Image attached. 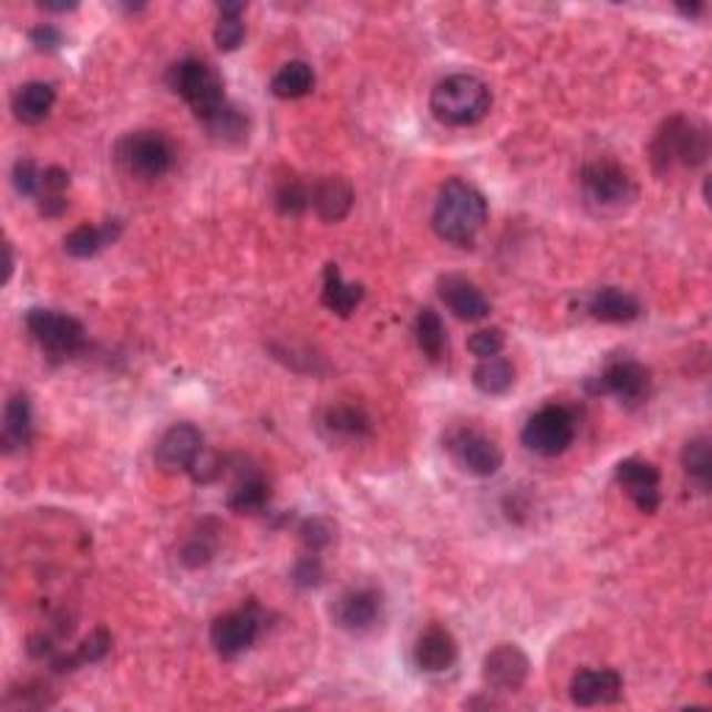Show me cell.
Here are the masks:
<instances>
[{"mask_svg": "<svg viewBox=\"0 0 712 712\" xmlns=\"http://www.w3.org/2000/svg\"><path fill=\"white\" fill-rule=\"evenodd\" d=\"M223 465H226V462H223L220 456L215 454V451L204 448V454L198 456V462L193 465L189 476H193V479L198 482V485H211V482L220 479V476H223Z\"/></svg>", "mask_w": 712, "mask_h": 712, "instance_id": "obj_41", "label": "cell"}, {"mask_svg": "<svg viewBox=\"0 0 712 712\" xmlns=\"http://www.w3.org/2000/svg\"><path fill=\"white\" fill-rule=\"evenodd\" d=\"M12 182H14V189H18L20 195H25V198H34V195H40L42 173H40V167L34 165V159L14 162Z\"/></svg>", "mask_w": 712, "mask_h": 712, "instance_id": "obj_40", "label": "cell"}, {"mask_svg": "<svg viewBox=\"0 0 712 712\" xmlns=\"http://www.w3.org/2000/svg\"><path fill=\"white\" fill-rule=\"evenodd\" d=\"M34 434V412H31V399L25 393H12L3 410V434H0V445L7 454L23 451L31 443Z\"/></svg>", "mask_w": 712, "mask_h": 712, "instance_id": "obj_22", "label": "cell"}, {"mask_svg": "<svg viewBox=\"0 0 712 712\" xmlns=\"http://www.w3.org/2000/svg\"><path fill=\"white\" fill-rule=\"evenodd\" d=\"M68 198L64 195H40V215L59 217L68 211Z\"/></svg>", "mask_w": 712, "mask_h": 712, "instance_id": "obj_44", "label": "cell"}, {"mask_svg": "<svg viewBox=\"0 0 712 712\" xmlns=\"http://www.w3.org/2000/svg\"><path fill=\"white\" fill-rule=\"evenodd\" d=\"M217 554V532H195L178 551V563L189 570H198L204 565H209Z\"/></svg>", "mask_w": 712, "mask_h": 712, "instance_id": "obj_35", "label": "cell"}, {"mask_svg": "<svg viewBox=\"0 0 712 712\" xmlns=\"http://www.w3.org/2000/svg\"><path fill=\"white\" fill-rule=\"evenodd\" d=\"M274 204L279 209V215L298 217L312 206V184L303 182L296 173L276 178L274 184Z\"/></svg>", "mask_w": 712, "mask_h": 712, "instance_id": "obj_31", "label": "cell"}, {"mask_svg": "<svg viewBox=\"0 0 712 712\" xmlns=\"http://www.w3.org/2000/svg\"><path fill=\"white\" fill-rule=\"evenodd\" d=\"M53 693L48 684L42 682H25L20 688H12L3 699V706L7 710H42V706L53 704Z\"/></svg>", "mask_w": 712, "mask_h": 712, "instance_id": "obj_36", "label": "cell"}, {"mask_svg": "<svg viewBox=\"0 0 712 712\" xmlns=\"http://www.w3.org/2000/svg\"><path fill=\"white\" fill-rule=\"evenodd\" d=\"M314 90V70L312 64L301 62H287L276 70V75L270 79V92L281 101H298V97H307L309 92Z\"/></svg>", "mask_w": 712, "mask_h": 712, "instance_id": "obj_29", "label": "cell"}, {"mask_svg": "<svg viewBox=\"0 0 712 712\" xmlns=\"http://www.w3.org/2000/svg\"><path fill=\"white\" fill-rule=\"evenodd\" d=\"M298 537H301V546L307 548L309 554H320L334 540V526L326 518H307L298 526Z\"/></svg>", "mask_w": 712, "mask_h": 712, "instance_id": "obj_37", "label": "cell"}, {"mask_svg": "<svg viewBox=\"0 0 712 712\" xmlns=\"http://www.w3.org/2000/svg\"><path fill=\"white\" fill-rule=\"evenodd\" d=\"M320 429L331 440H365L373 432V421L360 404H331L320 415Z\"/></svg>", "mask_w": 712, "mask_h": 712, "instance_id": "obj_21", "label": "cell"}, {"mask_svg": "<svg viewBox=\"0 0 712 712\" xmlns=\"http://www.w3.org/2000/svg\"><path fill=\"white\" fill-rule=\"evenodd\" d=\"M576 437V417L568 406L546 404L526 421L520 440L537 456H559Z\"/></svg>", "mask_w": 712, "mask_h": 712, "instance_id": "obj_10", "label": "cell"}, {"mask_svg": "<svg viewBox=\"0 0 712 712\" xmlns=\"http://www.w3.org/2000/svg\"><path fill=\"white\" fill-rule=\"evenodd\" d=\"M326 579L323 563H320L318 554H303L296 565H292V581L303 590H312V587H320Z\"/></svg>", "mask_w": 712, "mask_h": 712, "instance_id": "obj_39", "label": "cell"}, {"mask_svg": "<svg viewBox=\"0 0 712 712\" xmlns=\"http://www.w3.org/2000/svg\"><path fill=\"white\" fill-rule=\"evenodd\" d=\"M56 103V90L45 81H29L12 97V112L25 126H40Z\"/></svg>", "mask_w": 712, "mask_h": 712, "instance_id": "obj_26", "label": "cell"}, {"mask_svg": "<svg viewBox=\"0 0 712 712\" xmlns=\"http://www.w3.org/2000/svg\"><path fill=\"white\" fill-rule=\"evenodd\" d=\"M460 660V643L451 634V629L432 623L417 634L415 643V665L426 673H445Z\"/></svg>", "mask_w": 712, "mask_h": 712, "instance_id": "obj_17", "label": "cell"}, {"mask_svg": "<svg viewBox=\"0 0 712 712\" xmlns=\"http://www.w3.org/2000/svg\"><path fill=\"white\" fill-rule=\"evenodd\" d=\"M121 220H106L103 226H92V223H81L73 231L64 237V251L75 259H90L101 254L103 248L112 246L121 237Z\"/></svg>", "mask_w": 712, "mask_h": 712, "instance_id": "obj_25", "label": "cell"}, {"mask_svg": "<svg viewBox=\"0 0 712 712\" xmlns=\"http://www.w3.org/2000/svg\"><path fill=\"white\" fill-rule=\"evenodd\" d=\"M25 329L31 340L51 353L53 360H73L86 348V329L73 314L56 312V309H29L25 312Z\"/></svg>", "mask_w": 712, "mask_h": 712, "instance_id": "obj_7", "label": "cell"}, {"mask_svg": "<svg viewBox=\"0 0 712 712\" xmlns=\"http://www.w3.org/2000/svg\"><path fill=\"white\" fill-rule=\"evenodd\" d=\"M3 257H7V265H3V285H9V281H12V274H14V248H12V243H7V246H3Z\"/></svg>", "mask_w": 712, "mask_h": 712, "instance_id": "obj_45", "label": "cell"}, {"mask_svg": "<svg viewBox=\"0 0 712 712\" xmlns=\"http://www.w3.org/2000/svg\"><path fill=\"white\" fill-rule=\"evenodd\" d=\"M623 695V677L616 668H581L570 679V701L576 706H607Z\"/></svg>", "mask_w": 712, "mask_h": 712, "instance_id": "obj_16", "label": "cell"}, {"mask_svg": "<svg viewBox=\"0 0 712 712\" xmlns=\"http://www.w3.org/2000/svg\"><path fill=\"white\" fill-rule=\"evenodd\" d=\"M167 86L187 103L195 112L198 121L209 117L211 112L226 103V86L217 70L211 64L200 62V59H182V62L171 64L165 75Z\"/></svg>", "mask_w": 712, "mask_h": 712, "instance_id": "obj_5", "label": "cell"}, {"mask_svg": "<svg viewBox=\"0 0 712 712\" xmlns=\"http://www.w3.org/2000/svg\"><path fill=\"white\" fill-rule=\"evenodd\" d=\"M440 298H443L445 307L456 314L460 320H485L491 314V301H487L485 292L473 285L465 276L448 274L440 279L437 285Z\"/></svg>", "mask_w": 712, "mask_h": 712, "instance_id": "obj_18", "label": "cell"}, {"mask_svg": "<svg viewBox=\"0 0 712 712\" xmlns=\"http://www.w3.org/2000/svg\"><path fill=\"white\" fill-rule=\"evenodd\" d=\"M31 45H37L40 51H56L59 45H62V31L56 29V25H37V29H31Z\"/></svg>", "mask_w": 712, "mask_h": 712, "instance_id": "obj_43", "label": "cell"}, {"mask_svg": "<svg viewBox=\"0 0 712 712\" xmlns=\"http://www.w3.org/2000/svg\"><path fill=\"white\" fill-rule=\"evenodd\" d=\"M217 12H220V18L215 25V45L226 53L237 51L246 40V23H243L246 3H220Z\"/></svg>", "mask_w": 712, "mask_h": 712, "instance_id": "obj_34", "label": "cell"}, {"mask_svg": "<svg viewBox=\"0 0 712 712\" xmlns=\"http://www.w3.org/2000/svg\"><path fill=\"white\" fill-rule=\"evenodd\" d=\"M504 345H507V337H504V331L498 329V326L479 329L467 340V351H471L476 360H493V357H498V353L504 351Z\"/></svg>", "mask_w": 712, "mask_h": 712, "instance_id": "obj_38", "label": "cell"}, {"mask_svg": "<svg viewBox=\"0 0 712 712\" xmlns=\"http://www.w3.org/2000/svg\"><path fill=\"white\" fill-rule=\"evenodd\" d=\"M443 445L451 454V460L467 471L471 476H479V479H487V476H496L504 465V454L498 448V443L493 437H487L482 429L476 426H451L448 432L443 434Z\"/></svg>", "mask_w": 712, "mask_h": 712, "instance_id": "obj_8", "label": "cell"}, {"mask_svg": "<svg viewBox=\"0 0 712 712\" xmlns=\"http://www.w3.org/2000/svg\"><path fill=\"white\" fill-rule=\"evenodd\" d=\"M320 301L329 312L340 314V318H351L362 301H365V287L351 285L342 279L337 265H326L323 270V290H320Z\"/></svg>", "mask_w": 712, "mask_h": 712, "instance_id": "obj_24", "label": "cell"}, {"mask_svg": "<svg viewBox=\"0 0 712 712\" xmlns=\"http://www.w3.org/2000/svg\"><path fill=\"white\" fill-rule=\"evenodd\" d=\"M616 482L623 487L634 507L643 515H654L660 509L662 493H660V471L651 462L629 456V460L616 465Z\"/></svg>", "mask_w": 712, "mask_h": 712, "instance_id": "obj_15", "label": "cell"}, {"mask_svg": "<svg viewBox=\"0 0 712 712\" xmlns=\"http://www.w3.org/2000/svg\"><path fill=\"white\" fill-rule=\"evenodd\" d=\"M109 651H112V634H109L103 627H97L95 632H90L84 640H81V646H75V651H70V654H53L51 668L56 673H73L79 671L81 665L101 662Z\"/></svg>", "mask_w": 712, "mask_h": 712, "instance_id": "obj_28", "label": "cell"}, {"mask_svg": "<svg viewBox=\"0 0 712 712\" xmlns=\"http://www.w3.org/2000/svg\"><path fill=\"white\" fill-rule=\"evenodd\" d=\"M415 340H417V348H421L426 360L440 362L445 353H448V337H445L443 318H440L432 307H426L417 312Z\"/></svg>", "mask_w": 712, "mask_h": 712, "instance_id": "obj_32", "label": "cell"}, {"mask_svg": "<svg viewBox=\"0 0 712 712\" xmlns=\"http://www.w3.org/2000/svg\"><path fill=\"white\" fill-rule=\"evenodd\" d=\"M204 128L215 143L220 145H243L251 134V121H248V114L243 112L240 106H234V103H223L217 112H211L209 117H204Z\"/></svg>", "mask_w": 712, "mask_h": 712, "instance_id": "obj_27", "label": "cell"}, {"mask_svg": "<svg viewBox=\"0 0 712 712\" xmlns=\"http://www.w3.org/2000/svg\"><path fill=\"white\" fill-rule=\"evenodd\" d=\"M114 162L132 178L156 182L171 173L176 151L162 132H132L114 145Z\"/></svg>", "mask_w": 712, "mask_h": 712, "instance_id": "obj_6", "label": "cell"}, {"mask_svg": "<svg viewBox=\"0 0 712 712\" xmlns=\"http://www.w3.org/2000/svg\"><path fill=\"white\" fill-rule=\"evenodd\" d=\"M532 671V662L526 651L515 643H502L496 649L487 651L485 665H482V677L485 684L496 693H515L526 684Z\"/></svg>", "mask_w": 712, "mask_h": 712, "instance_id": "obj_14", "label": "cell"}, {"mask_svg": "<svg viewBox=\"0 0 712 712\" xmlns=\"http://www.w3.org/2000/svg\"><path fill=\"white\" fill-rule=\"evenodd\" d=\"M677 9L684 14V18H699V14L704 12V7H701V3H693V7H677Z\"/></svg>", "mask_w": 712, "mask_h": 712, "instance_id": "obj_47", "label": "cell"}, {"mask_svg": "<svg viewBox=\"0 0 712 712\" xmlns=\"http://www.w3.org/2000/svg\"><path fill=\"white\" fill-rule=\"evenodd\" d=\"M204 434L193 423H173L156 443V465L165 473H189L204 454Z\"/></svg>", "mask_w": 712, "mask_h": 712, "instance_id": "obj_13", "label": "cell"}, {"mask_svg": "<svg viewBox=\"0 0 712 712\" xmlns=\"http://www.w3.org/2000/svg\"><path fill=\"white\" fill-rule=\"evenodd\" d=\"M265 632V610L257 601H248L240 610L223 612L211 621L209 627V643L223 660H234V657L246 654L259 634Z\"/></svg>", "mask_w": 712, "mask_h": 712, "instance_id": "obj_9", "label": "cell"}, {"mask_svg": "<svg viewBox=\"0 0 712 712\" xmlns=\"http://www.w3.org/2000/svg\"><path fill=\"white\" fill-rule=\"evenodd\" d=\"M70 187V173L64 167H45L42 171V189L40 195H64V189ZM37 195V198H40Z\"/></svg>", "mask_w": 712, "mask_h": 712, "instance_id": "obj_42", "label": "cell"}, {"mask_svg": "<svg viewBox=\"0 0 712 712\" xmlns=\"http://www.w3.org/2000/svg\"><path fill=\"white\" fill-rule=\"evenodd\" d=\"M592 395H616L621 404L638 406L651 395V373L632 357H618L605 365L596 379H587Z\"/></svg>", "mask_w": 712, "mask_h": 712, "instance_id": "obj_11", "label": "cell"}, {"mask_svg": "<svg viewBox=\"0 0 712 712\" xmlns=\"http://www.w3.org/2000/svg\"><path fill=\"white\" fill-rule=\"evenodd\" d=\"M587 314L601 323H632L643 314L638 298L621 287H601L587 298Z\"/></svg>", "mask_w": 712, "mask_h": 712, "instance_id": "obj_20", "label": "cell"}, {"mask_svg": "<svg viewBox=\"0 0 712 712\" xmlns=\"http://www.w3.org/2000/svg\"><path fill=\"white\" fill-rule=\"evenodd\" d=\"M382 610L384 599L376 587H351V590L337 596L334 607H331V621L351 634H365L376 627Z\"/></svg>", "mask_w": 712, "mask_h": 712, "instance_id": "obj_12", "label": "cell"}, {"mask_svg": "<svg viewBox=\"0 0 712 712\" xmlns=\"http://www.w3.org/2000/svg\"><path fill=\"white\" fill-rule=\"evenodd\" d=\"M649 156L657 176H668L677 165L695 171L710 156V134L701 123L690 121L684 114H673L657 128Z\"/></svg>", "mask_w": 712, "mask_h": 712, "instance_id": "obj_2", "label": "cell"}, {"mask_svg": "<svg viewBox=\"0 0 712 712\" xmlns=\"http://www.w3.org/2000/svg\"><path fill=\"white\" fill-rule=\"evenodd\" d=\"M515 384V368L513 362L504 357H493V360H479V365L473 368V388L485 395H504L509 393Z\"/></svg>", "mask_w": 712, "mask_h": 712, "instance_id": "obj_33", "label": "cell"}, {"mask_svg": "<svg viewBox=\"0 0 712 712\" xmlns=\"http://www.w3.org/2000/svg\"><path fill=\"white\" fill-rule=\"evenodd\" d=\"M487 223V198L465 178H448L440 187L432 226L440 240L471 248Z\"/></svg>", "mask_w": 712, "mask_h": 712, "instance_id": "obj_1", "label": "cell"}, {"mask_svg": "<svg viewBox=\"0 0 712 712\" xmlns=\"http://www.w3.org/2000/svg\"><path fill=\"white\" fill-rule=\"evenodd\" d=\"M312 209L323 223H342L353 209V187L342 176H323L312 184Z\"/></svg>", "mask_w": 712, "mask_h": 712, "instance_id": "obj_19", "label": "cell"}, {"mask_svg": "<svg viewBox=\"0 0 712 712\" xmlns=\"http://www.w3.org/2000/svg\"><path fill=\"white\" fill-rule=\"evenodd\" d=\"M493 106V95L487 84L476 75L456 73L440 81L429 97V109H432L434 121L451 128L476 126L485 121L487 112Z\"/></svg>", "mask_w": 712, "mask_h": 712, "instance_id": "obj_3", "label": "cell"}, {"mask_svg": "<svg viewBox=\"0 0 712 712\" xmlns=\"http://www.w3.org/2000/svg\"><path fill=\"white\" fill-rule=\"evenodd\" d=\"M579 184L587 206L599 215H621L638 200V182L612 159L587 162L579 173Z\"/></svg>", "mask_w": 712, "mask_h": 712, "instance_id": "obj_4", "label": "cell"}, {"mask_svg": "<svg viewBox=\"0 0 712 712\" xmlns=\"http://www.w3.org/2000/svg\"><path fill=\"white\" fill-rule=\"evenodd\" d=\"M40 9H45V12H73L75 9V3H53V0H42L40 3Z\"/></svg>", "mask_w": 712, "mask_h": 712, "instance_id": "obj_46", "label": "cell"}, {"mask_svg": "<svg viewBox=\"0 0 712 712\" xmlns=\"http://www.w3.org/2000/svg\"><path fill=\"white\" fill-rule=\"evenodd\" d=\"M682 467L684 476L690 479V485L699 493L710 491L712 482V443L706 434H699V437L688 440L682 448Z\"/></svg>", "mask_w": 712, "mask_h": 712, "instance_id": "obj_30", "label": "cell"}, {"mask_svg": "<svg viewBox=\"0 0 712 712\" xmlns=\"http://www.w3.org/2000/svg\"><path fill=\"white\" fill-rule=\"evenodd\" d=\"M228 509L240 515H257L270 504V485L257 467L237 473V482L231 485L226 498Z\"/></svg>", "mask_w": 712, "mask_h": 712, "instance_id": "obj_23", "label": "cell"}]
</instances>
